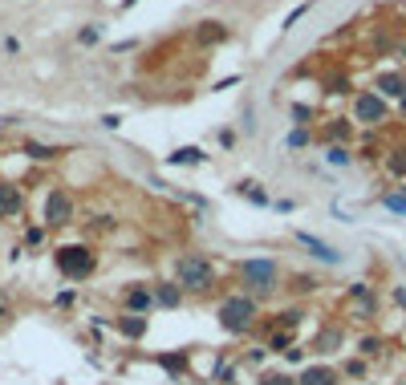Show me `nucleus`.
Listing matches in <instances>:
<instances>
[{
	"label": "nucleus",
	"mask_w": 406,
	"mask_h": 385,
	"mask_svg": "<svg viewBox=\"0 0 406 385\" xmlns=\"http://www.w3.org/2000/svg\"><path fill=\"white\" fill-rule=\"evenodd\" d=\"M131 4H135V0H122V8H131Z\"/></svg>",
	"instance_id": "c9c22d12"
},
{
	"label": "nucleus",
	"mask_w": 406,
	"mask_h": 385,
	"mask_svg": "<svg viewBox=\"0 0 406 385\" xmlns=\"http://www.w3.org/2000/svg\"><path fill=\"white\" fill-rule=\"evenodd\" d=\"M260 385H297V377H289V373H264Z\"/></svg>",
	"instance_id": "b1692460"
},
{
	"label": "nucleus",
	"mask_w": 406,
	"mask_h": 385,
	"mask_svg": "<svg viewBox=\"0 0 406 385\" xmlns=\"http://www.w3.org/2000/svg\"><path fill=\"white\" fill-rule=\"evenodd\" d=\"M346 373L350 377H365V361H346Z\"/></svg>",
	"instance_id": "a878e982"
},
{
	"label": "nucleus",
	"mask_w": 406,
	"mask_h": 385,
	"mask_svg": "<svg viewBox=\"0 0 406 385\" xmlns=\"http://www.w3.org/2000/svg\"><path fill=\"white\" fill-rule=\"evenodd\" d=\"M305 12H309V4H301V8H293V12H289V21H284V29H293V25H297V21L305 16Z\"/></svg>",
	"instance_id": "cd10ccee"
},
{
	"label": "nucleus",
	"mask_w": 406,
	"mask_h": 385,
	"mask_svg": "<svg viewBox=\"0 0 406 385\" xmlns=\"http://www.w3.org/2000/svg\"><path fill=\"white\" fill-rule=\"evenodd\" d=\"M21 215V191L12 183H0V219H12Z\"/></svg>",
	"instance_id": "9b49d317"
},
{
	"label": "nucleus",
	"mask_w": 406,
	"mask_h": 385,
	"mask_svg": "<svg viewBox=\"0 0 406 385\" xmlns=\"http://www.w3.org/2000/svg\"><path fill=\"white\" fill-rule=\"evenodd\" d=\"M305 142H309V130H293V134H289V146H305Z\"/></svg>",
	"instance_id": "393cba45"
},
{
	"label": "nucleus",
	"mask_w": 406,
	"mask_h": 385,
	"mask_svg": "<svg viewBox=\"0 0 406 385\" xmlns=\"http://www.w3.org/2000/svg\"><path fill=\"white\" fill-rule=\"evenodd\" d=\"M175 280H179L183 288H195V292H203V288H212V280H216V268H212V259L183 256L179 264H175Z\"/></svg>",
	"instance_id": "f257e3e1"
},
{
	"label": "nucleus",
	"mask_w": 406,
	"mask_h": 385,
	"mask_svg": "<svg viewBox=\"0 0 406 385\" xmlns=\"http://www.w3.org/2000/svg\"><path fill=\"white\" fill-rule=\"evenodd\" d=\"M325 159H329L333 167H350V150H346V146H329V150H325Z\"/></svg>",
	"instance_id": "aec40b11"
},
{
	"label": "nucleus",
	"mask_w": 406,
	"mask_h": 385,
	"mask_svg": "<svg viewBox=\"0 0 406 385\" xmlns=\"http://www.w3.org/2000/svg\"><path fill=\"white\" fill-rule=\"evenodd\" d=\"M25 154H33V159H41V163H45V159H53L57 150H53V146H41V142H29V146H25Z\"/></svg>",
	"instance_id": "4be33fe9"
},
{
	"label": "nucleus",
	"mask_w": 406,
	"mask_h": 385,
	"mask_svg": "<svg viewBox=\"0 0 406 385\" xmlns=\"http://www.w3.org/2000/svg\"><path fill=\"white\" fill-rule=\"evenodd\" d=\"M57 268H61L69 280H86L93 272V252L90 248H61V252H57Z\"/></svg>",
	"instance_id": "20e7f679"
},
{
	"label": "nucleus",
	"mask_w": 406,
	"mask_h": 385,
	"mask_svg": "<svg viewBox=\"0 0 406 385\" xmlns=\"http://www.w3.org/2000/svg\"><path fill=\"white\" fill-rule=\"evenodd\" d=\"M155 300H159L163 308H179V300H183L179 284H159V288H155Z\"/></svg>",
	"instance_id": "ddd939ff"
},
{
	"label": "nucleus",
	"mask_w": 406,
	"mask_h": 385,
	"mask_svg": "<svg viewBox=\"0 0 406 385\" xmlns=\"http://www.w3.org/2000/svg\"><path fill=\"white\" fill-rule=\"evenodd\" d=\"M358 353H361V357H382V337H361Z\"/></svg>",
	"instance_id": "a211bd4d"
},
{
	"label": "nucleus",
	"mask_w": 406,
	"mask_h": 385,
	"mask_svg": "<svg viewBox=\"0 0 406 385\" xmlns=\"http://www.w3.org/2000/svg\"><path fill=\"white\" fill-rule=\"evenodd\" d=\"M236 191H240V195H248V199H252V203H260V207H269V195H264V191H260V183H252V178H248V183H240V187H236Z\"/></svg>",
	"instance_id": "f3484780"
},
{
	"label": "nucleus",
	"mask_w": 406,
	"mask_h": 385,
	"mask_svg": "<svg viewBox=\"0 0 406 385\" xmlns=\"http://www.w3.org/2000/svg\"><path fill=\"white\" fill-rule=\"evenodd\" d=\"M297 320H301V312H297V308H289V312H284V316H280V325H284V329H293V325H297Z\"/></svg>",
	"instance_id": "c756f323"
},
{
	"label": "nucleus",
	"mask_w": 406,
	"mask_h": 385,
	"mask_svg": "<svg viewBox=\"0 0 406 385\" xmlns=\"http://www.w3.org/2000/svg\"><path fill=\"white\" fill-rule=\"evenodd\" d=\"M341 341V333H333V329H329V333H321V337H317V349H321V353H333V345Z\"/></svg>",
	"instance_id": "5701e85b"
},
{
	"label": "nucleus",
	"mask_w": 406,
	"mask_h": 385,
	"mask_svg": "<svg viewBox=\"0 0 406 385\" xmlns=\"http://www.w3.org/2000/svg\"><path fill=\"white\" fill-rule=\"evenodd\" d=\"M155 304H159V300H155V292H150V288H126V308H131V312L146 316Z\"/></svg>",
	"instance_id": "9d476101"
},
{
	"label": "nucleus",
	"mask_w": 406,
	"mask_h": 385,
	"mask_svg": "<svg viewBox=\"0 0 406 385\" xmlns=\"http://www.w3.org/2000/svg\"><path fill=\"white\" fill-rule=\"evenodd\" d=\"M293 118H297V122H301V126H305V122H309V118H313V110H309V106H293Z\"/></svg>",
	"instance_id": "c85d7f7f"
},
{
	"label": "nucleus",
	"mask_w": 406,
	"mask_h": 385,
	"mask_svg": "<svg viewBox=\"0 0 406 385\" xmlns=\"http://www.w3.org/2000/svg\"><path fill=\"white\" fill-rule=\"evenodd\" d=\"M398 385H406V377H403V382H398Z\"/></svg>",
	"instance_id": "4c0bfd02"
},
{
	"label": "nucleus",
	"mask_w": 406,
	"mask_h": 385,
	"mask_svg": "<svg viewBox=\"0 0 406 385\" xmlns=\"http://www.w3.org/2000/svg\"><path fill=\"white\" fill-rule=\"evenodd\" d=\"M317 280H309V276H297V292H309Z\"/></svg>",
	"instance_id": "7c9ffc66"
},
{
	"label": "nucleus",
	"mask_w": 406,
	"mask_h": 385,
	"mask_svg": "<svg viewBox=\"0 0 406 385\" xmlns=\"http://www.w3.org/2000/svg\"><path fill=\"white\" fill-rule=\"evenodd\" d=\"M386 167H390V174H398V178H406V150H390V159H386Z\"/></svg>",
	"instance_id": "6ab92c4d"
},
{
	"label": "nucleus",
	"mask_w": 406,
	"mask_h": 385,
	"mask_svg": "<svg viewBox=\"0 0 406 385\" xmlns=\"http://www.w3.org/2000/svg\"><path fill=\"white\" fill-rule=\"evenodd\" d=\"M224 37H227V29L220 21H203V25H199V41L203 45H216V41H224Z\"/></svg>",
	"instance_id": "4468645a"
},
{
	"label": "nucleus",
	"mask_w": 406,
	"mask_h": 385,
	"mask_svg": "<svg viewBox=\"0 0 406 385\" xmlns=\"http://www.w3.org/2000/svg\"><path fill=\"white\" fill-rule=\"evenodd\" d=\"M403 118H406V97H403Z\"/></svg>",
	"instance_id": "e433bc0d"
},
{
	"label": "nucleus",
	"mask_w": 406,
	"mask_h": 385,
	"mask_svg": "<svg viewBox=\"0 0 406 385\" xmlns=\"http://www.w3.org/2000/svg\"><path fill=\"white\" fill-rule=\"evenodd\" d=\"M382 207L394 215H406V195H382Z\"/></svg>",
	"instance_id": "412c9836"
},
{
	"label": "nucleus",
	"mask_w": 406,
	"mask_h": 385,
	"mask_svg": "<svg viewBox=\"0 0 406 385\" xmlns=\"http://www.w3.org/2000/svg\"><path fill=\"white\" fill-rule=\"evenodd\" d=\"M297 385H341V373L329 369V365H305Z\"/></svg>",
	"instance_id": "6e6552de"
},
{
	"label": "nucleus",
	"mask_w": 406,
	"mask_h": 385,
	"mask_svg": "<svg viewBox=\"0 0 406 385\" xmlns=\"http://www.w3.org/2000/svg\"><path fill=\"white\" fill-rule=\"evenodd\" d=\"M118 122H122L118 114H106V118H102V126H106V130H118Z\"/></svg>",
	"instance_id": "2f4dec72"
},
{
	"label": "nucleus",
	"mask_w": 406,
	"mask_h": 385,
	"mask_svg": "<svg viewBox=\"0 0 406 385\" xmlns=\"http://www.w3.org/2000/svg\"><path fill=\"white\" fill-rule=\"evenodd\" d=\"M69 219H74V203H69V195H65V191H49V199H45V223L61 227V223H69Z\"/></svg>",
	"instance_id": "423d86ee"
},
{
	"label": "nucleus",
	"mask_w": 406,
	"mask_h": 385,
	"mask_svg": "<svg viewBox=\"0 0 406 385\" xmlns=\"http://www.w3.org/2000/svg\"><path fill=\"white\" fill-rule=\"evenodd\" d=\"M98 41V29H82V45H93Z\"/></svg>",
	"instance_id": "72a5a7b5"
},
{
	"label": "nucleus",
	"mask_w": 406,
	"mask_h": 385,
	"mask_svg": "<svg viewBox=\"0 0 406 385\" xmlns=\"http://www.w3.org/2000/svg\"><path fill=\"white\" fill-rule=\"evenodd\" d=\"M159 365H163V369L179 382V373L187 369V353H179V357H175V353H163V357H159Z\"/></svg>",
	"instance_id": "2eb2a0df"
},
{
	"label": "nucleus",
	"mask_w": 406,
	"mask_h": 385,
	"mask_svg": "<svg viewBox=\"0 0 406 385\" xmlns=\"http://www.w3.org/2000/svg\"><path fill=\"white\" fill-rule=\"evenodd\" d=\"M114 325H118V333H122L126 341H142V337H146V329H150V320H146V316H138V312H131V316H118Z\"/></svg>",
	"instance_id": "1a4fd4ad"
},
{
	"label": "nucleus",
	"mask_w": 406,
	"mask_h": 385,
	"mask_svg": "<svg viewBox=\"0 0 406 385\" xmlns=\"http://www.w3.org/2000/svg\"><path fill=\"white\" fill-rule=\"evenodd\" d=\"M374 86L382 89L386 97H398V102L406 97V78H403V73H394V69H390V73H378V82H374Z\"/></svg>",
	"instance_id": "f8f14e48"
},
{
	"label": "nucleus",
	"mask_w": 406,
	"mask_h": 385,
	"mask_svg": "<svg viewBox=\"0 0 406 385\" xmlns=\"http://www.w3.org/2000/svg\"><path fill=\"white\" fill-rule=\"evenodd\" d=\"M354 114H358V122H365V126L386 122V102H382V93H361L358 106H354Z\"/></svg>",
	"instance_id": "39448f33"
},
{
	"label": "nucleus",
	"mask_w": 406,
	"mask_h": 385,
	"mask_svg": "<svg viewBox=\"0 0 406 385\" xmlns=\"http://www.w3.org/2000/svg\"><path fill=\"white\" fill-rule=\"evenodd\" d=\"M240 280H244L252 292H272V288L280 284V268H276V259H244Z\"/></svg>",
	"instance_id": "f03ea898"
},
{
	"label": "nucleus",
	"mask_w": 406,
	"mask_h": 385,
	"mask_svg": "<svg viewBox=\"0 0 406 385\" xmlns=\"http://www.w3.org/2000/svg\"><path fill=\"white\" fill-rule=\"evenodd\" d=\"M329 93H350V78H333V82H329Z\"/></svg>",
	"instance_id": "bb28decb"
},
{
	"label": "nucleus",
	"mask_w": 406,
	"mask_h": 385,
	"mask_svg": "<svg viewBox=\"0 0 406 385\" xmlns=\"http://www.w3.org/2000/svg\"><path fill=\"white\" fill-rule=\"evenodd\" d=\"M252 316H256V300L252 296H227L220 304V325L227 333H244L252 325Z\"/></svg>",
	"instance_id": "7ed1b4c3"
},
{
	"label": "nucleus",
	"mask_w": 406,
	"mask_h": 385,
	"mask_svg": "<svg viewBox=\"0 0 406 385\" xmlns=\"http://www.w3.org/2000/svg\"><path fill=\"white\" fill-rule=\"evenodd\" d=\"M171 163H175V167H191V163H203V150H199V146H183V150H175V154H171Z\"/></svg>",
	"instance_id": "dca6fc26"
},
{
	"label": "nucleus",
	"mask_w": 406,
	"mask_h": 385,
	"mask_svg": "<svg viewBox=\"0 0 406 385\" xmlns=\"http://www.w3.org/2000/svg\"><path fill=\"white\" fill-rule=\"evenodd\" d=\"M394 300H398V308H406V288H403V284L394 288Z\"/></svg>",
	"instance_id": "f704fd0d"
},
{
	"label": "nucleus",
	"mask_w": 406,
	"mask_h": 385,
	"mask_svg": "<svg viewBox=\"0 0 406 385\" xmlns=\"http://www.w3.org/2000/svg\"><path fill=\"white\" fill-rule=\"evenodd\" d=\"M297 244L309 252V256H317L321 264H341V252L337 248H329L325 240H317V235H309V231H297Z\"/></svg>",
	"instance_id": "0eeeda50"
},
{
	"label": "nucleus",
	"mask_w": 406,
	"mask_h": 385,
	"mask_svg": "<svg viewBox=\"0 0 406 385\" xmlns=\"http://www.w3.org/2000/svg\"><path fill=\"white\" fill-rule=\"evenodd\" d=\"M329 134H333V138H346V134H350V122H337V126L329 130Z\"/></svg>",
	"instance_id": "473e14b6"
}]
</instances>
